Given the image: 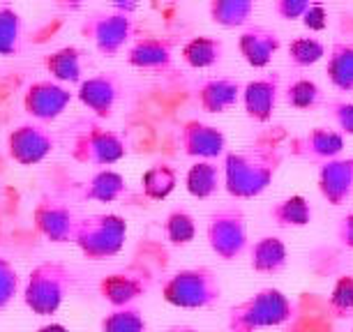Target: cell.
<instances>
[{"label":"cell","mask_w":353,"mask_h":332,"mask_svg":"<svg viewBox=\"0 0 353 332\" xmlns=\"http://www.w3.org/2000/svg\"><path fill=\"white\" fill-rule=\"evenodd\" d=\"M99 332H148V321L137 304H130V307L111 309L99 321Z\"/></svg>","instance_id":"cell-32"},{"label":"cell","mask_w":353,"mask_h":332,"mask_svg":"<svg viewBox=\"0 0 353 332\" xmlns=\"http://www.w3.org/2000/svg\"><path fill=\"white\" fill-rule=\"evenodd\" d=\"M279 49H282L279 32L261 23H250L238 37V51H241L243 61L254 70L268 68Z\"/></svg>","instance_id":"cell-17"},{"label":"cell","mask_w":353,"mask_h":332,"mask_svg":"<svg viewBox=\"0 0 353 332\" xmlns=\"http://www.w3.org/2000/svg\"><path fill=\"white\" fill-rule=\"evenodd\" d=\"M74 284V272L65 263L42 261L28 272L23 284V302L35 316H53L63 307Z\"/></svg>","instance_id":"cell-3"},{"label":"cell","mask_w":353,"mask_h":332,"mask_svg":"<svg viewBox=\"0 0 353 332\" xmlns=\"http://www.w3.org/2000/svg\"><path fill=\"white\" fill-rule=\"evenodd\" d=\"M19 287H21L19 270L8 258L0 256V311L10 307V302L14 300V295L19 293Z\"/></svg>","instance_id":"cell-37"},{"label":"cell","mask_w":353,"mask_h":332,"mask_svg":"<svg viewBox=\"0 0 353 332\" xmlns=\"http://www.w3.org/2000/svg\"><path fill=\"white\" fill-rule=\"evenodd\" d=\"M298 304L279 289H261L248 300L233 304L226 314L229 332H256L261 328H277L293 321Z\"/></svg>","instance_id":"cell-2"},{"label":"cell","mask_w":353,"mask_h":332,"mask_svg":"<svg viewBox=\"0 0 353 332\" xmlns=\"http://www.w3.org/2000/svg\"><path fill=\"white\" fill-rule=\"evenodd\" d=\"M319 194L330 205H344L353 196V157H337L319 166Z\"/></svg>","instance_id":"cell-18"},{"label":"cell","mask_w":353,"mask_h":332,"mask_svg":"<svg viewBox=\"0 0 353 332\" xmlns=\"http://www.w3.org/2000/svg\"><path fill=\"white\" fill-rule=\"evenodd\" d=\"M79 222H81V217L68 203L51 196L42 198L32 210V224H35L37 234L53 245L74 242Z\"/></svg>","instance_id":"cell-10"},{"label":"cell","mask_w":353,"mask_h":332,"mask_svg":"<svg viewBox=\"0 0 353 332\" xmlns=\"http://www.w3.org/2000/svg\"><path fill=\"white\" fill-rule=\"evenodd\" d=\"M44 70L53 81L58 83H79L83 81V63H81V51L77 46H63L44 56Z\"/></svg>","instance_id":"cell-25"},{"label":"cell","mask_w":353,"mask_h":332,"mask_svg":"<svg viewBox=\"0 0 353 332\" xmlns=\"http://www.w3.org/2000/svg\"><path fill=\"white\" fill-rule=\"evenodd\" d=\"M205 238L212 254L222 261H238L245 251H250V236L245 212L238 205H226L208 217Z\"/></svg>","instance_id":"cell-8"},{"label":"cell","mask_w":353,"mask_h":332,"mask_svg":"<svg viewBox=\"0 0 353 332\" xmlns=\"http://www.w3.org/2000/svg\"><path fill=\"white\" fill-rule=\"evenodd\" d=\"M250 268L259 275H279L289 263V249L282 238L263 236L250 245Z\"/></svg>","instance_id":"cell-21"},{"label":"cell","mask_w":353,"mask_h":332,"mask_svg":"<svg viewBox=\"0 0 353 332\" xmlns=\"http://www.w3.org/2000/svg\"><path fill=\"white\" fill-rule=\"evenodd\" d=\"M37 332H70L68 328H65L63 323H46V325H42Z\"/></svg>","instance_id":"cell-41"},{"label":"cell","mask_w":353,"mask_h":332,"mask_svg":"<svg viewBox=\"0 0 353 332\" xmlns=\"http://www.w3.org/2000/svg\"><path fill=\"white\" fill-rule=\"evenodd\" d=\"M325 74L332 88L339 92H353V44L335 42L325 56Z\"/></svg>","instance_id":"cell-27"},{"label":"cell","mask_w":353,"mask_h":332,"mask_svg":"<svg viewBox=\"0 0 353 332\" xmlns=\"http://www.w3.org/2000/svg\"><path fill=\"white\" fill-rule=\"evenodd\" d=\"M23 49V17L12 5H0V56H19Z\"/></svg>","instance_id":"cell-30"},{"label":"cell","mask_w":353,"mask_h":332,"mask_svg":"<svg viewBox=\"0 0 353 332\" xmlns=\"http://www.w3.org/2000/svg\"><path fill=\"white\" fill-rule=\"evenodd\" d=\"M351 332H353V330H351Z\"/></svg>","instance_id":"cell-43"},{"label":"cell","mask_w":353,"mask_h":332,"mask_svg":"<svg viewBox=\"0 0 353 332\" xmlns=\"http://www.w3.org/2000/svg\"><path fill=\"white\" fill-rule=\"evenodd\" d=\"M243 99V85L233 76L203 79L196 88V104L205 114H226Z\"/></svg>","instance_id":"cell-19"},{"label":"cell","mask_w":353,"mask_h":332,"mask_svg":"<svg viewBox=\"0 0 353 332\" xmlns=\"http://www.w3.org/2000/svg\"><path fill=\"white\" fill-rule=\"evenodd\" d=\"M99 293H102V298L113 309H121V307L134 304L139 298L145 293V284L141 280V275L123 270V272L106 275L104 280L99 282Z\"/></svg>","instance_id":"cell-20"},{"label":"cell","mask_w":353,"mask_h":332,"mask_svg":"<svg viewBox=\"0 0 353 332\" xmlns=\"http://www.w3.org/2000/svg\"><path fill=\"white\" fill-rule=\"evenodd\" d=\"M164 332H199V330L192 328V325H171V328H166Z\"/></svg>","instance_id":"cell-42"},{"label":"cell","mask_w":353,"mask_h":332,"mask_svg":"<svg viewBox=\"0 0 353 332\" xmlns=\"http://www.w3.org/2000/svg\"><path fill=\"white\" fill-rule=\"evenodd\" d=\"M181 56L192 70H210L222 63L224 42L212 35H196L183 44Z\"/></svg>","instance_id":"cell-26"},{"label":"cell","mask_w":353,"mask_h":332,"mask_svg":"<svg viewBox=\"0 0 353 332\" xmlns=\"http://www.w3.org/2000/svg\"><path fill=\"white\" fill-rule=\"evenodd\" d=\"M162 298L178 309H212L222 300V284L205 265L183 268L166 277Z\"/></svg>","instance_id":"cell-4"},{"label":"cell","mask_w":353,"mask_h":332,"mask_svg":"<svg viewBox=\"0 0 353 332\" xmlns=\"http://www.w3.org/2000/svg\"><path fill=\"white\" fill-rule=\"evenodd\" d=\"M335 236L342 247L353 249V212H346V215L337 222Z\"/></svg>","instance_id":"cell-40"},{"label":"cell","mask_w":353,"mask_h":332,"mask_svg":"<svg viewBox=\"0 0 353 332\" xmlns=\"http://www.w3.org/2000/svg\"><path fill=\"white\" fill-rule=\"evenodd\" d=\"M328 309L337 318L353 314V275H344L335 282L328 298Z\"/></svg>","instance_id":"cell-35"},{"label":"cell","mask_w":353,"mask_h":332,"mask_svg":"<svg viewBox=\"0 0 353 332\" xmlns=\"http://www.w3.org/2000/svg\"><path fill=\"white\" fill-rule=\"evenodd\" d=\"M323 106L325 116L332 121L339 134L353 136V102H349V99H328Z\"/></svg>","instance_id":"cell-36"},{"label":"cell","mask_w":353,"mask_h":332,"mask_svg":"<svg viewBox=\"0 0 353 332\" xmlns=\"http://www.w3.org/2000/svg\"><path fill=\"white\" fill-rule=\"evenodd\" d=\"M224 187V171L217 162H194L185 174V189L194 198H212Z\"/></svg>","instance_id":"cell-24"},{"label":"cell","mask_w":353,"mask_h":332,"mask_svg":"<svg viewBox=\"0 0 353 332\" xmlns=\"http://www.w3.org/2000/svg\"><path fill=\"white\" fill-rule=\"evenodd\" d=\"M128 180L123 174L113 169H99L90 176V180L83 185V198L97 203H116L128 196Z\"/></svg>","instance_id":"cell-23"},{"label":"cell","mask_w":353,"mask_h":332,"mask_svg":"<svg viewBox=\"0 0 353 332\" xmlns=\"http://www.w3.org/2000/svg\"><path fill=\"white\" fill-rule=\"evenodd\" d=\"M256 12L254 0H210L208 17L222 28H248Z\"/></svg>","instance_id":"cell-28"},{"label":"cell","mask_w":353,"mask_h":332,"mask_svg":"<svg viewBox=\"0 0 353 332\" xmlns=\"http://www.w3.org/2000/svg\"><path fill=\"white\" fill-rule=\"evenodd\" d=\"M56 150V136L39 123H23L8 134V155L19 166H35Z\"/></svg>","instance_id":"cell-9"},{"label":"cell","mask_w":353,"mask_h":332,"mask_svg":"<svg viewBox=\"0 0 353 332\" xmlns=\"http://www.w3.org/2000/svg\"><path fill=\"white\" fill-rule=\"evenodd\" d=\"M291 155L303 162L325 164L330 159H337L344 150V136L337 129L330 127H312L303 134L293 136L289 141Z\"/></svg>","instance_id":"cell-14"},{"label":"cell","mask_w":353,"mask_h":332,"mask_svg":"<svg viewBox=\"0 0 353 332\" xmlns=\"http://www.w3.org/2000/svg\"><path fill=\"white\" fill-rule=\"evenodd\" d=\"M282 148L277 143H252L243 150L224 155V189L226 194L248 201L261 196L275 180L282 166Z\"/></svg>","instance_id":"cell-1"},{"label":"cell","mask_w":353,"mask_h":332,"mask_svg":"<svg viewBox=\"0 0 353 332\" xmlns=\"http://www.w3.org/2000/svg\"><path fill=\"white\" fill-rule=\"evenodd\" d=\"M70 155L79 164L109 169L111 164H118L128 155V143L118 132L106 129L104 125L95 121H88L72 136Z\"/></svg>","instance_id":"cell-7"},{"label":"cell","mask_w":353,"mask_h":332,"mask_svg":"<svg viewBox=\"0 0 353 332\" xmlns=\"http://www.w3.org/2000/svg\"><path fill=\"white\" fill-rule=\"evenodd\" d=\"M303 25L310 32H321L328 28V10H325V5L312 3L310 10L305 12V17H303Z\"/></svg>","instance_id":"cell-39"},{"label":"cell","mask_w":353,"mask_h":332,"mask_svg":"<svg viewBox=\"0 0 353 332\" xmlns=\"http://www.w3.org/2000/svg\"><path fill=\"white\" fill-rule=\"evenodd\" d=\"M310 5V0H275L272 3V14L282 19V21H303Z\"/></svg>","instance_id":"cell-38"},{"label":"cell","mask_w":353,"mask_h":332,"mask_svg":"<svg viewBox=\"0 0 353 332\" xmlns=\"http://www.w3.org/2000/svg\"><path fill=\"white\" fill-rule=\"evenodd\" d=\"M286 58L293 68H312L319 61L325 58V44L316 37H293L289 46H286Z\"/></svg>","instance_id":"cell-34"},{"label":"cell","mask_w":353,"mask_h":332,"mask_svg":"<svg viewBox=\"0 0 353 332\" xmlns=\"http://www.w3.org/2000/svg\"><path fill=\"white\" fill-rule=\"evenodd\" d=\"M164 236L173 247H185L196 238V219L185 208H173L164 217Z\"/></svg>","instance_id":"cell-33"},{"label":"cell","mask_w":353,"mask_h":332,"mask_svg":"<svg viewBox=\"0 0 353 332\" xmlns=\"http://www.w3.org/2000/svg\"><path fill=\"white\" fill-rule=\"evenodd\" d=\"M268 217L279 229H303L312 224L314 210H312V203L303 194H291L272 203Z\"/></svg>","instance_id":"cell-22"},{"label":"cell","mask_w":353,"mask_h":332,"mask_svg":"<svg viewBox=\"0 0 353 332\" xmlns=\"http://www.w3.org/2000/svg\"><path fill=\"white\" fill-rule=\"evenodd\" d=\"M284 102L289 104L291 109L312 111L323 104V90L319 88V83L312 81V79L298 76L284 88Z\"/></svg>","instance_id":"cell-31"},{"label":"cell","mask_w":353,"mask_h":332,"mask_svg":"<svg viewBox=\"0 0 353 332\" xmlns=\"http://www.w3.org/2000/svg\"><path fill=\"white\" fill-rule=\"evenodd\" d=\"M137 5L132 3H116L109 10L92 12L81 21V35L95 44V49L106 58L118 56L130 39L134 37V17L132 12Z\"/></svg>","instance_id":"cell-5"},{"label":"cell","mask_w":353,"mask_h":332,"mask_svg":"<svg viewBox=\"0 0 353 332\" xmlns=\"http://www.w3.org/2000/svg\"><path fill=\"white\" fill-rule=\"evenodd\" d=\"M178 145L183 148V155L194 157L196 162H215L226 155V134L215 125L188 118L178 127Z\"/></svg>","instance_id":"cell-12"},{"label":"cell","mask_w":353,"mask_h":332,"mask_svg":"<svg viewBox=\"0 0 353 332\" xmlns=\"http://www.w3.org/2000/svg\"><path fill=\"white\" fill-rule=\"evenodd\" d=\"M279 95H282V79H279L277 72L254 79L248 85H243L245 114L254 123H270L272 116H275Z\"/></svg>","instance_id":"cell-16"},{"label":"cell","mask_w":353,"mask_h":332,"mask_svg":"<svg viewBox=\"0 0 353 332\" xmlns=\"http://www.w3.org/2000/svg\"><path fill=\"white\" fill-rule=\"evenodd\" d=\"M178 44L181 39L171 35L139 37L128 49V63L143 72H166L173 65V53H176Z\"/></svg>","instance_id":"cell-15"},{"label":"cell","mask_w":353,"mask_h":332,"mask_svg":"<svg viewBox=\"0 0 353 332\" xmlns=\"http://www.w3.org/2000/svg\"><path fill=\"white\" fill-rule=\"evenodd\" d=\"M178 185V171L171 164L157 162L150 169L143 171L141 176V191L148 201H164L173 194Z\"/></svg>","instance_id":"cell-29"},{"label":"cell","mask_w":353,"mask_h":332,"mask_svg":"<svg viewBox=\"0 0 353 332\" xmlns=\"http://www.w3.org/2000/svg\"><path fill=\"white\" fill-rule=\"evenodd\" d=\"M72 92L68 85L53 81V79H39L32 81L23 92V109L32 121L51 123L61 118L72 104Z\"/></svg>","instance_id":"cell-11"},{"label":"cell","mask_w":353,"mask_h":332,"mask_svg":"<svg viewBox=\"0 0 353 332\" xmlns=\"http://www.w3.org/2000/svg\"><path fill=\"white\" fill-rule=\"evenodd\" d=\"M128 240V222L116 212H97L81 217L74 245L88 261H106L118 256Z\"/></svg>","instance_id":"cell-6"},{"label":"cell","mask_w":353,"mask_h":332,"mask_svg":"<svg viewBox=\"0 0 353 332\" xmlns=\"http://www.w3.org/2000/svg\"><path fill=\"white\" fill-rule=\"evenodd\" d=\"M123 95V81L116 72H99L95 76L83 79L77 90V97L97 121H109Z\"/></svg>","instance_id":"cell-13"}]
</instances>
